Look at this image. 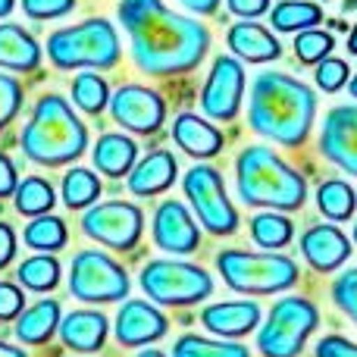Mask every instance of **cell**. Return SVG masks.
<instances>
[{
    "instance_id": "obj_1",
    "label": "cell",
    "mask_w": 357,
    "mask_h": 357,
    "mask_svg": "<svg viewBox=\"0 0 357 357\" xmlns=\"http://www.w3.org/2000/svg\"><path fill=\"white\" fill-rule=\"evenodd\" d=\"M119 22L129 31L138 69L148 75L191 73L210 47V31L173 13L163 0H123Z\"/></svg>"
},
{
    "instance_id": "obj_2",
    "label": "cell",
    "mask_w": 357,
    "mask_h": 357,
    "mask_svg": "<svg viewBox=\"0 0 357 357\" xmlns=\"http://www.w3.org/2000/svg\"><path fill=\"white\" fill-rule=\"evenodd\" d=\"M317 98L304 82L285 73H260L251 88L248 119L257 135L285 148H298L310 135Z\"/></svg>"
},
{
    "instance_id": "obj_3",
    "label": "cell",
    "mask_w": 357,
    "mask_h": 357,
    "mask_svg": "<svg viewBox=\"0 0 357 357\" xmlns=\"http://www.w3.org/2000/svg\"><path fill=\"white\" fill-rule=\"evenodd\" d=\"M22 154L41 167H63L85 154L88 132L60 94H44L22 129Z\"/></svg>"
},
{
    "instance_id": "obj_4",
    "label": "cell",
    "mask_w": 357,
    "mask_h": 357,
    "mask_svg": "<svg viewBox=\"0 0 357 357\" xmlns=\"http://www.w3.org/2000/svg\"><path fill=\"white\" fill-rule=\"evenodd\" d=\"M238 173V195L248 207H276L298 210L307 197L304 178L270 148H245L235 163Z\"/></svg>"
},
{
    "instance_id": "obj_5",
    "label": "cell",
    "mask_w": 357,
    "mask_h": 357,
    "mask_svg": "<svg viewBox=\"0 0 357 357\" xmlns=\"http://www.w3.org/2000/svg\"><path fill=\"white\" fill-rule=\"evenodd\" d=\"M47 56L60 69H110L119 63V35L107 19H85L47 38Z\"/></svg>"
},
{
    "instance_id": "obj_6",
    "label": "cell",
    "mask_w": 357,
    "mask_h": 357,
    "mask_svg": "<svg viewBox=\"0 0 357 357\" xmlns=\"http://www.w3.org/2000/svg\"><path fill=\"white\" fill-rule=\"evenodd\" d=\"M216 270L222 282L241 295H273L298 282V264L285 254H254L226 248L216 254Z\"/></svg>"
},
{
    "instance_id": "obj_7",
    "label": "cell",
    "mask_w": 357,
    "mask_h": 357,
    "mask_svg": "<svg viewBox=\"0 0 357 357\" xmlns=\"http://www.w3.org/2000/svg\"><path fill=\"white\" fill-rule=\"evenodd\" d=\"M320 323V310L307 298H279L270 307L264 329L257 333V348L264 357H298L307 335Z\"/></svg>"
},
{
    "instance_id": "obj_8",
    "label": "cell",
    "mask_w": 357,
    "mask_h": 357,
    "mask_svg": "<svg viewBox=\"0 0 357 357\" xmlns=\"http://www.w3.org/2000/svg\"><path fill=\"white\" fill-rule=\"evenodd\" d=\"M142 289L151 301L167 304V307H182V304L204 301L213 291V279L195 264L151 260L142 270Z\"/></svg>"
},
{
    "instance_id": "obj_9",
    "label": "cell",
    "mask_w": 357,
    "mask_h": 357,
    "mask_svg": "<svg viewBox=\"0 0 357 357\" xmlns=\"http://www.w3.org/2000/svg\"><path fill=\"white\" fill-rule=\"evenodd\" d=\"M69 291L88 304L123 301L129 295V276L113 257L100 251H82L69 266Z\"/></svg>"
},
{
    "instance_id": "obj_10",
    "label": "cell",
    "mask_w": 357,
    "mask_h": 357,
    "mask_svg": "<svg viewBox=\"0 0 357 357\" xmlns=\"http://www.w3.org/2000/svg\"><path fill=\"white\" fill-rule=\"evenodd\" d=\"M185 195L191 197L197 220L207 232L213 235H232L238 229V213L226 197V185L222 176L213 167H191L185 173Z\"/></svg>"
},
{
    "instance_id": "obj_11",
    "label": "cell",
    "mask_w": 357,
    "mask_h": 357,
    "mask_svg": "<svg viewBox=\"0 0 357 357\" xmlns=\"http://www.w3.org/2000/svg\"><path fill=\"white\" fill-rule=\"evenodd\" d=\"M142 229H144L142 210L126 201L98 204V207H91L82 216V232L107 248H116V251H132L138 245V238H142Z\"/></svg>"
},
{
    "instance_id": "obj_12",
    "label": "cell",
    "mask_w": 357,
    "mask_h": 357,
    "mask_svg": "<svg viewBox=\"0 0 357 357\" xmlns=\"http://www.w3.org/2000/svg\"><path fill=\"white\" fill-rule=\"evenodd\" d=\"M241 94H245V69H241V63L232 60V56H216L201 91L204 113L210 119H216V123H229V119H235V113L241 107Z\"/></svg>"
},
{
    "instance_id": "obj_13",
    "label": "cell",
    "mask_w": 357,
    "mask_h": 357,
    "mask_svg": "<svg viewBox=\"0 0 357 357\" xmlns=\"http://www.w3.org/2000/svg\"><path fill=\"white\" fill-rule=\"evenodd\" d=\"M110 113L123 129L138 132V135H154L163 126L167 116V104L157 91L142 85H123L110 98Z\"/></svg>"
},
{
    "instance_id": "obj_14",
    "label": "cell",
    "mask_w": 357,
    "mask_h": 357,
    "mask_svg": "<svg viewBox=\"0 0 357 357\" xmlns=\"http://www.w3.org/2000/svg\"><path fill=\"white\" fill-rule=\"evenodd\" d=\"M320 151L326 160L342 167L345 173L357 176V107H333L323 119Z\"/></svg>"
},
{
    "instance_id": "obj_15",
    "label": "cell",
    "mask_w": 357,
    "mask_h": 357,
    "mask_svg": "<svg viewBox=\"0 0 357 357\" xmlns=\"http://www.w3.org/2000/svg\"><path fill=\"white\" fill-rule=\"evenodd\" d=\"M197 226L185 204L178 201H163L154 213V241L157 248L169 254H191L197 248Z\"/></svg>"
},
{
    "instance_id": "obj_16",
    "label": "cell",
    "mask_w": 357,
    "mask_h": 357,
    "mask_svg": "<svg viewBox=\"0 0 357 357\" xmlns=\"http://www.w3.org/2000/svg\"><path fill=\"white\" fill-rule=\"evenodd\" d=\"M167 317L144 301H126L116 314V342L126 348H138L167 335Z\"/></svg>"
},
{
    "instance_id": "obj_17",
    "label": "cell",
    "mask_w": 357,
    "mask_h": 357,
    "mask_svg": "<svg viewBox=\"0 0 357 357\" xmlns=\"http://www.w3.org/2000/svg\"><path fill=\"white\" fill-rule=\"evenodd\" d=\"M301 254L317 273H333L351 257V245H348L345 232L329 222L307 229L301 238Z\"/></svg>"
},
{
    "instance_id": "obj_18",
    "label": "cell",
    "mask_w": 357,
    "mask_h": 357,
    "mask_svg": "<svg viewBox=\"0 0 357 357\" xmlns=\"http://www.w3.org/2000/svg\"><path fill=\"white\" fill-rule=\"evenodd\" d=\"M60 339L79 354L100 351L107 342V317L98 310H73L66 320H60Z\"/></svg>"
},
{
    "instance_id": "obj_19",
    "label": "cell",
    "mask_w": 357,
    "mask_h": 357,
    "mask_svg": "<svg viewBox=\"0 0 357 357\" xmlns=\"http://www.w3.org/2000/svg\"><path fill=\"white\" fill-rule=\"evenodd\" d=\"M201 320L210 333L238 339V335L251 333V329L260 323V307L254 301H222V304L204 307Z\"/></svg>"
},
{
    "instance_id": "obj_20",
    "label": "cell",
    "mask_w": 357,
    "mask_h": 357,
    "mask_svg": "<svg viewBox=\"0 0 357 357\" xmlns=\"http://www.w3.org/2000/svg\"><path fill=\"white\" fill-rule=\"evenodd\" d=\"M176 157L169 151H154L142 163H135L129 173V191L138 197H151L167 191L176 182Z\"/></svg>"
},
{
    "instance_id": "obj_21",
    "label": "cell",
    "mask_w": 357,
    "mask_h": 357,
    "mask_svg": "<svg viewBox=\"0 0 357 357\" xmlns=\"http://www.w3.org/2000/svg\"><path fill=\"white\" fill-rule=\"evenodd\" d=\"M226 41H229V47H232V54H238L241 60H248V63H270V60H276V56L282 54L279 41L257 22L232 25Z\"/></svg>"
},
{
    "instance_id": "obj_22",
    "label": "cell",
    "mask_w": 357,
    "mask_h": 357,
    "mask_svg": "<svg viewBox=\"0 0 357 357\" xmlns=\"http://www.w3.org/2000/svg\"><path fill=\"white\" fill-rule=\"evenodd\" d=\"M38 63H41V47L35 38L19 25H0V66L13 73H31Z\"/></svg>"
},
{
    "instance_id": "obj_23",
    "label": "cell",
    "mask_w": 357,
    "mask_h": 357,
    "mask_svg": "<svg viewBox=\"0 0 357 357\" xmlns=\"http://www.w3.org/2000/svg\"><path fill=\"white\" fill-rule=\"evenodd\" d=\"M176 144L191 157H213L222 148V135L207 123V119L195 116V113H182L173 123Z\"/></svg>"
},
{
    "instance_id": "obj_24",
    "label": "cell",
    "mask_w": 357,
    "mask_h": 357,
    "mask_svg": "<svg viewBox=\"0 0 357 357\" xmlns=\"http://www.w3.org/2000/svg\"><path fill=\"white\" fill-rule=\"evenodd\" d=\"M135 160H138V148H135V142L126 135L107 132V135H100L98 144H94V167L110 178L129 176Z\"/></svg>"
},
{
    "instance_id": "obj_25",
    "label": "cell",
    "mask_w": 357,
    "mask_h": 357,
    "mask_svg": "<svg viewBox=\"0 0 357 357\" xmlns=\"http://www.w3.org/2000/svg\"><path fill=\"white\" fill-rule=\"evenodd\" d=\"M56 326H60V301L44 298V301H38L35 307L19 314L16 339L22 342V345H44V342L56 333Z\"/></svg>"
},
{
    "instance_id": "obj_26",
    "label": "cell",
    "mask_w": 357,
    "mask_h": 357,
    "mask_svg": "<svg viewBox=\"0 0 357 357\" xmlns=\"http://www.w3.org/2000/svg\"><path fill=\"white\" fill-rule=\"evenodd\" d=\"M25 245L35 248V251H60L63 245L69 241V232H66V222L60 216H50V213H41L25 226Z\"/></svg>"
},
{
    "instance_id": "obj_27",
    "label": "cell",
    "mask_w": 357,
    "mask_h": 357,
    "mask_svg": "<svg viewBox=\"0 0 357 357\" xmlns=\"http://www.w3.org/2000/svg\"><path fill=\"white\" fill-rule=\"evenodd\" d=\"M320 19H323V10L317 3L289 0V3L273 6L270 22H273V29H279V31H304V29H314Z\"/></svg>"
},
{
    "instance_id": "obj_28",
    "label": "cell",
    "mask_w": 357,
    "mask_h": 357,
    "mask_svg": "<svg viewBox=\"0 0 357 357\" xmlns=\"http://www.w3.org/2000/svg\"><path fill=\"white\" fill-rule=\"evenodd\" d=\"M354 191L348 182H342V178H329V182L320 185V191H317V207L323 210V216H329V220H348V216L354 213Z\"/></svg>"
},
{
    "instance_id": "obj_29",
    "label": "cell",
    "mask_w": 357,
    "mask_h": 357,
    "mask_svg": "<svg viewBox=\"0 0 357 357\" xmlns=\"http://www.w3.org/2000/svg\"><path fill=\"white\" fill-rule=\"evenodd\" d=\"M54 207V188L47 178L29 176L16 185V210L25 216H41Z\"/></svg>"
},
{
    "instance_id": "obj_30",
    "label": "cell",
    "mask_w": 357,
    "mask_h": 357,
    "mask_svg": "<svg viewBox=\"0 0 357 357\" xmlns=\"http://www.w3.org/2000/svg\"><path fill=\"white\" fill-rule=\"evenodd\" d=\"M173 357H251L245 345L235 342H213L204 335H182L173 345Z\"/></svg>"
},
{
    "instance_id": "obj_31",
    "label": "cell",
    "mask_w": 357,
    "mask_h": 357,
    "mask_svg": "<svg viewBox=\"0 0 357 357\" xmlns=\"http://www.w3.org/2000/svg\"><path fill=\"white\" fill-rule=\"evenodd\" d=\"M19 282L31 291H50L60 282V264L47 254H35V257L22 260L19 266Z\"/></svg>"
},
{
    "instance_id": "obj_32",
    "label": "cell",
    "mask_w": 357,
    "mask_h": 357,
    "mask_svg": "<svg viewBox=\"0 0 357 357\" xmlns=\"http://www.w3.org/2000/svg\"><path fill=\"white\" fill-rule=\"evenodd\" d=\"M98 195H100V182L91 169L75 167L66 173V178H63V201H66V207L82 210V207L98 201Z\"/></svg>"
},
{
    "instance_id": "obj_33",
    "label": "cell",
    "mask_w": 357,
    "mask_h": 357,
    "mask_svg": "<svg viewBox=\"0 0 357 357\" xmlns=\"http://www.w3.org/2000/svg\"><path fill=\"white\" fill-rule=\"evenodd\" d=\"M295 235V226L291 220L279 213H257L251 220V238L257 241L260 248H285Z\"/></svg>"
},
{
    "instance_id": "obj_34",
    "label": "cell",
    "mask_w": 357,
    "mask_h": 357,
    "mask_svg": "<svg viewBox=\"0 0 357 357\" xmlns=\"http://www.w3.org/2000/svg\"><path fill=\"white\" fill-rule=\"evenodd\" d=\"M73 100L85 113H91V116H94V113H100L107 107V100H110L107 82L100 79V75H94V73L75 75V82H73Z\"/></svg>"
},
{
    "instance_id": "obj_35",
    "label": "cell",
    "mask_w": 357,
    "mask_h": 357,
    "mask_svg": "<svg viewBox=\"0 0 357 357\" xmlns=\"http://www.w3.org/2000/svg\"><path fill=\"white\" fill-rule=\"evenodd\" d=\"M295 54L301 63H320L333 54V35L317 29H304L301 35L295 38Z\"/></svg>"
},
{
    "instance_id": "obj_36",
    "label": "cell",
    "mask_w": 357,
    "mask_h": 357,
    "mask_svg": "<svg viewBox=\"0 0 357 357\" xmlns=\"http://www.w3.org/2000/svg\"><path fill=\"white\" fill-rule=\"evenodd\" d=\"M22 110V85L13 75H0V132Z\"/></svg>"
},
{
    "instance_id": "obj_37",
    "label": "cell",
    "mask_w": 357,
    "mask_h": 357,
    "mask_svg": "<svg viewBox=\"0 0 357 357\" xmlns=\"http://www.w3.org/2000/svg\"><path fill=\"white\" fill-rule=\"evenodd\" d=\"M333 301L342 307V314H348L357 323V266L348 273H342L333 285Z\"/></svg>"
},
{
    "instance_id": "obj_38",
    "label": "cell",
    "mask_w": 357,
    "mask_h": 357,
    "mask_svg": "<svg viewBox=\"0 0 357 357\" xmlns=\"http://www.w3.org/2000/svg\"><path fill=\"white\" fill-rule=\"evenodd\" d=\"M345 82H348V63L345 60H333V56L320 60V66H317V85H320L323 91H339Z\"/></svg>"
},
{
    "instance_id": "obj_39",
    "label": "cell",
    "mask_w": 357,
    "mask_h": 357,
    "mask_svg": "<svg viewBox=\"0 0 357 357\" xmlns=\"http://www.w3.org/2000/svg\"><path fill=\"white\" fill-rule=\"evenodd\" d=\"M75 6V0H22L29 19H60Z\"/></svg>"
},
{
    "instance_id": "obj_40",
    "label": "cell",
    "mask_w": 357,
    "mask_h": 357,
    "mask_svg": "<svg viewBox=\"0 0 357 357\" xmlns=\"http://www.w3.org/2000/svg\"><path fill=\"white\" fill-rule=\"evenodd\" d=\"M25 310V295L13 282H0V323L16 320Z\"/></svg>"
},
{
    "instance_id": "obj_41",
    "label": "cell",
    "mask_w": 357,
    "mask_h": 357,
    "mask_svg": "<svg viewBox=\"0 0 357 357\" xmlns=\"http://www.w3.org/2000/svg\"><path fill=\"white\" fill-rule=\"evenodd\" d=\"M317 357H357V345L342 335H326L317 345Z\"/></svg>"
},
{
    "instance_id": "obj_42",
    "label": "cell",
    "mask_w": 357,
    "mask_h": 357,
    "mask_svg": "<svg viewBox=\"0 0 357 357\" xmlns=\"http://www.w3.org/2000/svg\"><path fill=\"white\" fill-rule=\"evenodd\" d=\"M13 257H16V232L10 222H0V270L10 266Z\"/></svg>"
},
{
    "instance_id": "obj_43",
    "label": "cell",
    "mask_w": 357,
    "mask_h": 357,
    "mask_svg": "<svg viewBox=\"0 0 357 357\" xmlns=\"http://www.w3.org/2000/svg\"><path fill=\"white\" fill-rule=\"evenodd\" d=\"M16 195V167L6 154H0V197Z\"/></svg>"
},
{
    "instance_id": "obj_44",
    "label": "cell",
    "mask_w": 357,
    "mask_h": 357,
    "mask_svg": "<svg viewBox=\"0 0 357 357\" xmlns=\"http://www.w3.org/2000/svg\"><path fill=\"white\" fill-rule=\"evenodd\" d=\"M270 6V0H229V10L235 16H260Z\"/></svg>"
},
{
    "instance_id": "obj_45",
    "label": "cell",
    "mask_w": 357,
    "mask_h": 357,
    "mask_svg": "<svg viewBox=\"0 0 357 357\" xmlns=\"http://www.w3.org/2000/svg\"><path fill=\"white\" fill-rule=\"evenodd\" d=\"M182 3L188 6L191 13H201V16H210V13H216L220 0H182Z\"/></svg>"
},
{
    "instance_id": "obj_46",
    "label": "cell",
    "mask_w": 357,
    "mask_h": 357,
    "mask_svg": "<svg viewBox=\"0 0 357 357\" xmlns=\"http://www.w3.org/2000/svg\"><path fill=\"white\" fill-rule=\"evenodd\" d=\"M0 357H29L22 351V348H13V345H6V342H0Z\"/></svg>"
},
{
    "instance_id": "obj_47",
    "label": "cell",
    "mask_w": 357,
    "mask_h": 357,
    "mask_svg": "<svg viewBox=\"0 0 357 357\" xmlns=\"http://www.w3.org/2000/svg\"><path fill=\"white\" fill-rule=\"evenodd\" d=\"M13 3H16V0H0V16H10Z\"/></svg>"
},
{
    "instance_id": "obj_48",
    "label": "cell",
    "mask_w": 357,
    "mask_h": 357,
    "mask_svg": "<svg viewBox=\"0 0 357 357\" xmlns=\"http://www.w3.org/2000/svg\"><path fill=\"white\" fill-rule=\"evenodd\" d=\"M348 50H351V54H357V25L351 29V38H348Z\"/></svg>"
},
{
    "instance_id": "obj_49",
    "label": "cell",
    "mask_w": 357,
    "mask_h": 357,
    "mask_svg": "<svg viewBox=\"0 0 357 357\" xmlns=\"http://www.w3.org/2000/svg\"><path fill=\"white\" fill-rule=\"evenodd\" d=\"M138 357H167V354H163V351H157V348H148V351H142Z\"/></svg>"
},
{
    "instance_id": "obj_50",
    "label": "cell",
    "mask_w": 357,
    "mask_h": 357,
    "mask_svg": "<svg viewBox=\"0 0 357 357\" xmlns=\"http://www.w3.org/2000/svg\"><path fill=\"white\" fill-rule=\"evenodd\" d=\"M348 88H351V94H354V98H357V75H354V79H351V85H348Z\"/></svg>"
},
{
    "instance_id": "obj_51",
    "label": "cell",
    "mask_w": 357,
    "mask_h": 357,
    "mask_svg": "<svg viewBox=\"0 0 357 357\" xmlns=\"http://www.w3.org/2000/svg\"><path fill=\"white\" fill-rule=\"evenodd\" d=\"M354 241H357V229H354Z\"/></svg>"
}]
</instances>
